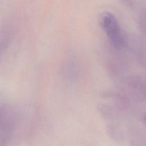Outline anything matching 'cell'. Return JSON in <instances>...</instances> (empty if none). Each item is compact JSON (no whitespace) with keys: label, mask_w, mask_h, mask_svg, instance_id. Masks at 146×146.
Segmentation results:
<instances>
[{"label":"cell","mask_w":146,"mask_h":146,"mask_svg":"<svg viewBox=\"0 0 146 146\" xmlns=\"http://www.w3.org/2000/svg\"><path fill=\"white\" fill-rule=\"evenodd\" d=\"M100 27L106 33L111 44L120 49L124 45V38L116 17L110 12L104 11L99 17Z\"/></svg>","instance_id":"6da1fadb"}]
</instances>
